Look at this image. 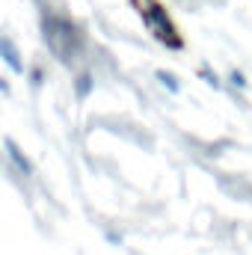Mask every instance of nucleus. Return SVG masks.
Segmentation results:
<instances>
[{"label": "nucleus", "instance_id": "nucleus-1", "mask_svg": "<svg viewBox=\"0 0 252 255\" xmlns=\"http://www.w3.org/2000/svg\"><path fill=\"white\" fill-rule=\"evenodd\" d=\"M139 6H142V15H145V21H148V27L154 30L157 39L166 48H181V39L175 36V27H172V21H169L166 12L157 3H151V0H139Z\"/></svg>", "mask_w": 252, "mask_h": 255}, {"label": "nucleus", "instance_id": "nucleus-4", "mask_svg": "<svg viewBox=\"0 0 252 255\" xmlns=\"http://www.w3.org/2000/svg\"><path fill=\"white\" fill-rule=\"evenodd\" d=\"M89 89H92V77H89V74H83V77L77 80V95L83 98V95H89Z\"/></svg>", "mask_w": 252, "mask_h": 255}, {"label": "nucleus", "instance_id": "nucleus-6", "mask_svg": "<svg viewBox=\"0 0 252 255\" xmlns=\"http://www.w3.org/2000/svg\"><path fill=\"white\" fill-rule=\"evenodd\" d=\"M232 83H235L238 89H244V86H247V80H244V74H241V71H232Z\"/></svg>", "mask_w": 252, "mask_h": 255}, {"label": "nucleus", "instance_id": "nucleus-3", "mask_svg": "<svg viewBox=\"0 0 252 255\" xmlns=\"http://www.w3.org/2000/svg\"><path fill=\"white\" fill-rule=\"evenodd\" d=\"M6 148H9V157H12V160H15V166H18V169H21V172H24V175H30V172H33V166H30V160H27V157H24V154H21V148H18V145H15V142H12V139H9V142H6Z\"/></svg>", "mask_w": 252, "mask_h": 255}, {"label": "nucleus", "instance_id": "nucleus-5", "mask_svg": "<svg viewBox=\"0 0 252 255\" xmlns=\"http://www.w3.org/2000/svg\"><path fill=\"white\" fill-rule=\"evenodd\" d=\"M157 77L166 83V89H172V92H178V83H175V77L169 74V71H157Z\"/></svg>", "mask_w": 252, "mask_h": 255}, {"label": "nucleus", "instance_id": "nucleus-2", "mask_svg": "<svg viewBox=\"0 0 252 255\" xmlns=\"http://www.w3.org/2000/svg\"><path fill=\"white\" fill-rule=\"evenodd\" d=\"M0 54H3V60L12 65L15 71H21V68H24V65H21V60H18V51H15V45H12V42H9L6 36L0 39Z\"/></svg>", "mask_w": 252, "mask_h": 255}]
</instances>
